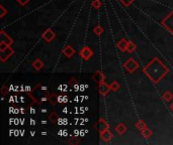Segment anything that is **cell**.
<instances>
[{
	"label": "cell",
	"instance_id": "6da1fadb",
	"mask_svg": "<svg viewBox=\"0 0 173 145\" xmlns=\"http://www.w3.org/2000/svg\"><path fill=\"white\" fill-rule=\"evenodd\" d=\"M143 72L149 77L152 82L157 84L168 74L169 70L158 58H154L143 68Z\"/></svg>",
	"mask_w": 173,
	"mask_h": 145
},
{
	"label": "cell",
	"instance_id": "7a4b0ae2",
	"mask_svg": "<svg viewBox=\"0 0 173 145\" xmlns=\"http://www.w3.org/2000/svg\"><path fill=\"white\" fill-rule=\"evenodd\" d=\"M162 25H164V27L173 34V10L167 15V17H165L162 21Z\"/></svg>",
	"mask_w": 173,
	"mask_h": 145
},
{
	"label": "cell",
	"instance_id": "3957f363",
	"mask_svg": "<svg viewBox=\"0 0 173 145\" xmlns=\"http://www.w3.org/2000/svg\"><path fill=\"white\" fill-rule=\"evenodd\" d=\"M124 68H126L129 72H134L137 68H139V64L134 59L131 58V59H129L127 62L124 64Z\"/></svg>",
	"mask_w": 173,
	"mask_h": 145
},
{
	"label": "cell",
	"instance_id": "277c9868",
	"mask_svg": "<svg viewBox=\"0 0 173 145\" xmlns=\"http://www.w3.org/2000/svg\"><path fill=\"white\" fill-rule=\"evenodd\" d=\"M94 128H95L96 130H97L99 133H101V132H103V131L107 130V129L110 128V125H108V123L106 122L105 120L99 119L98 122L94 125Z\"/></svg>",
	"mask_w": 173,
	"mask_h": 145
},
{
	"label": "cell",
	"instance_id": "5b68a950",
	"mask_svg": "<svg viewBox=\"0 0 173 145\" xmlns=\"http://www.w3.org/2000/svg\"><path fill=\"white\" fill-rule=\"evenodd\" d=\"M13 55V50L10 46L5 48L4 51H1V54H0V58H1V62H5V60L10 58L11 55Z\"/></svg>",
	"mask_w": 173,
	"mask_h": 145
},
{
	"label": "cell",
	"instance_id": "8992f818",
	"mask_svg": "<svg viewBox=\"0 0 173 145\" xmlns=\"http://www.w3.org/2000/svg\"><path fill=\"white\" fill-rule=\"evenodd\" d=\"M80 55H81V58H83L84 59H89L92 55H93V51H91V48L89 47H83L81 51H80Z\"/></svg>",
	"mask_w": 173,
	"mask_h": 145
},
{
	"label": "cell",
	"instance_id": "52a82bcc",
	"mask_svg": "<svg viewBox=\"0 0 173 145\" xmlns=\"http://www.w3.org/2000/svg\"><path fill=\"white\" fill-rule=\"evenodd\" d=\"M55 36H56V34H55V32L52 30V29H47L45 32H44L43 33V35H42V37L46 40V42H51L52 40H53L54 38H55Z\"/></svg>",
	"mask_w": 173,
	"mask_h": 145
},
{
	"label": "cell",
	"instance_id": "ba28073f",
	"mask_svg": "<svg viewBox=\"0 0 173 145\" xmlns=\"http://www.w3.org/2000/svg\"><path fill=\"white\" fill-rule=\"evenodd\" d=\"M98 91H99V93L100 94H101L102 96H105V95H107L108 93H110V91H111L110 90V87L108 86L107 84H105V83H101V84H99L98 85Z\"/></svg>",
	"mask_w": 173,
	"mask_h": 145
},
{
	"label": "cell",
	"instance_id": "9c48e42d",
	"mask_svg": "<svg viewBox=\"0 0 173 145\" xmlns=\"http://www.w3.org/2000/svg\"><path fill=\"white\" fill-rule=\"evenodd\" d=\"M100 138H101L104 142H110V141L114 138V135H112V133L107 129V130L100 133Z\"/></svg>",
	"mask_w": 173,
	"mask_h": 145
},
{
	"label": "cell",
	"instance_id": "30bf717a",
	"mask_svg": "<svg viewBox=\"0 0 173 145\" xmlns=\"http://www.w3.org/2000/svg\"><path fill=\"white\" fill-rule=\"evenodd\" d=\"M92 79H93L94 82H96L97 84H101L104 82V79H105V77H104V75L102 74L101 72H94V75L92 76Z\"/></svg>",
	"mask_w": 173,
	"mask_h": 145
},
{
	"label": "cell",
	"instance_id": "8fae6325",
	"mask_svg": "<svg viewBox=\"0 0 173 145\" xmlns=\"http://www.w3.org/2000/svg\"><path fill=\"white\" fill-rule=\"evenodd\" d=\"M74 54H75V50L71 46H67L63 48V55H65L66 58H71Z\"/></svg>",
	"mask_w": 173,
	"mask_h": 145
},
{
	"label": "cell",
	"instance_id": "7c38bea8",
	"mask_svg": "<svg viewBox=\"0 0 173 145\" xmlns=\"http://www.w3.org/2000/svg\"><path fill=\"white\" fill-rule=\"evenodd\" d=\"M0 40H1V42H3L7 43L8 46H10V44L13 42L12 39H11L9 36L5 33L4 31H1V33H0Z\"/></svg>",
	"mask_w": 173,
	"mask_h": 145
},
{
	"label": "cell",
	"instance_id": "4fadbf2b",
	"mask_svg": "<svg viewBox=\"0 0 173 145\" xmlns=\"http://www.w3.org/2000/svg\"><path fill=\"white\" fill-rule=\"evenodd\" d=\"M127 46H128V40L122 38L118 42V47L120 51H127Z\"/></svg>",
	"mask_w": 173,
	"mask_h": 145
},
{
	"label": "cell",
	"instance_id": "5bb4252c",
	"mask_svg": "<svg viewBox=\"0 0 173 145\" xmlns=\"http://www.w3.org/2000/svg\"><path fill=\"white\" fill-rule=\"evenodd\" d=\"M135 126H136V128L138 129V130H140L141 132H142L143 130H145L146 128H148L147 125H146V123H145L143 120H139L138 122L136 123Z\"/></svg>",
	"mask_w": 173,
	"mask_h": 145
},
{
	"label": "cell",
	"instance_id": "9a60e30c",
	"mask_svg": "<svg viewBox=\"0 0 173 145\" xmlns=\"http://www.w3.org/2000/svg\"><path fill=\"white\" fill-rule=\"evenodd\" d=\"M115 130L119 134H124V133H126V131H127V127L124 126V124L119 123L118 126L115 127Z\"/></svg>",
	"mask_w": 173,
	"mask_h": 145
},
{
	"label": "cell",
	"instance_id": "2e32d148",
	"mask_svg": "<svg viewBox=\"0 0 173 145\" xmlns=\"http://www.w3.org/2000/svg\"><path fill=\"white\" fill-rule=\"evenodd\" d=\"M33 66H34V68H35V70L37 71H40L41 70V68L44 67V64H43V62L40 59H37L35 60V62L33 63Z\"/></svg>",
	"mask_w": 173,
	"mask_h": 145
},
{
	"label": "cell",
	"instance_id": "e0dca14e",
	"mask_svg": "<svg viewBox=\"0 0 173 145\" xmlns=\"http://www.w3.org/2000/svg\"><path fill=\"white\" fill-rule=\"evenodd\" d=\"M136 50V44L133 42H128V46H127V51L128 52H133Z\"/></svg>",
	"mask_w": 173,
	"mask_h": 145
},
{
	"label": "cell",
	"instance_id": "ac0fdd59",
	"mask_svg": "<svg viewBox=\"0 0 173 145\" xmlns=\"http://www.w3.org/2000/svg\"><path fill=\"white\" fill-rule=\"evenodd\" d=\"M163 98H164L165 101H166V102H169L170 100H172L173 95H172L169 91H166V92H165L164 94H163Z\"/></svg>",
	"mask_w": 173,
	"mask_h": 145
},
{
	"label": "cell",
	"instance_id": "d6986e66",
	"mask_svg": "<svg viewBox=\"0 0 173 145\" xmlns=\"http://www.w3.org/2000/svg\"><path fill=\"white\" fill-rule=\"evenodd\" d=\"M110 87L111 91H118L119 89V84L116 82V81H114V82L110 85Z\"/></svg>",
	"mask_w": 173,
	"mask_h": 145
},
{
	"label": "cell",
	"instance_id": "ffe728a7",
	"mask_svg": "<svg viewBox=\"0 0 173 145\" xmlns=\"http://www.w3.org/2000/svg\"><path fill=\"white\" fill-rule=\"evenodd\" d=\"M142 135H143V137H145V138H146V139H148L149 137H150V136L152 135V131L150 130V129L146 128V129H145V130L142 131Z\"/></svg>",
	"mask_w": 173,
	"mask_h": 145
},
{
	"label": "cell",
	"instance_id": "44dd1931",
	"mask_svg": "<svg viewBox=\"0 0 173 145\" xmlns=\"http://www.w3.org/2000/svg\"><path fill=\"white\" fill-rule=\"evenodd\" d=\"M58 119H59V116L56 114V113H52V114L49 116V120L51 121V122H53V123L57 122Z\"/></svg>",
	"mask_w": 173,
	"mask_h": 145
},
{
	"label": "cell",
	"instance_id": "7402d4cb",
	"mask_svg": "<svg viewBox=\"0 0 173 145\" xmlns=\"http://www.w3.org/2000/svg\"><path fill=\"white\" fill-rule=\"evenodd\" d=\"M49 101L51 102V104L55 105L56 103L58 102V96H57V95H51V96L49 97Z\"/></svg>",
	"mask_w": 173,
	"mask_h": 145
},
{
	"label": "cell",
	"instance_id": "603a6c76",
	"mask_svg": "<svg viewBox=\"0 0 173 145\" xmlns=\"http://www.w3.org/2000/svg\"><path fill=\"white\" fill-rule=\"evenodd\" d=\"M103 32V29H102V27L101 26H99V25H97V26H95L94 27V33L96 34V35H100Z\"/></svg>",
	"mask_w": 173,
	"mask_h": 145
},
{
	"label": "cell",
	"instance_id": "cb8c5ba5",
	"mask_svg": "<svg viewBox=\"0 0 173 145\" xmlns=\"http://www.w3.org/2000/svg\"><path fill=\"white\" fill-rule=\"evenodd\" d=\"M92 6H93L94 8H99L100 6H101V2H100V0H94L93 2H92Z\"/></svg>",
	"mask_w": 173,
	"mask_h": 145
},
{
	"label": "cell",
	"instance_id": "d4e9b609",
	"mask_svg": "<svg viewBox=\"0 0 173 145\" xmlns=\"http://www.w3.org/2000/svg\"><path fill=\"white\" fill-rule=\"evenodd\" d=\"M119 1L122 2V3L124 4V6H130L131 4H132L133 2L135 1V0H119Z\"/></svg>",
	"mask_w": 173,
	"mask_h": 145
},
{
	"label": "cell",
	"instance_id": "484cf974",
	"mask_svg": "<svg viewBox=\"0 0 173 145\" xmlns=\"http://www.w3.org/2000/svg\"><path fill=\"white\" fill-rule=\"evenodd\" d=\"M9 46L7 43H5V42H0V51H4L5 48H7Z\"/></svg>",
	"mask_w": 173,
	"mask_h": 145
},
{
	"label": "cell",
	"instance_id": "4316f807",
	"mask_svg": "<svg viewBox=\"0 0 173 145\" xmlns=\"http://www.w3.org/2000/svg\"><path fill=\"white\" fill-rule=\"evenodd\" d=\"M19 4H21V5H26V4L30 1V0H17Z\"/></svg>",
	"mask_w": 173,
	"mask_h": 145
},
{
	"label": "cell",
	"instance_id": "83f0119b",
	"mask_svg": "<svg viewBox=\"0 0 173 145\" xmlns=\"http://www.w3.org/2000/svg\"><path fill=\"white\" fill-rule=\"evenodd\" d=\"M1 10H2V13H1V15H0V17H3V16H4V14L6 13V10L4 9V8H3V6H1Z\"/></svg>",
	"mask_w": 173,
	"mask_h": 145
},
{
	"label": "cell",
	"instance_id": "f1b7e54d",
	"mask_svg": "<svg viewBox=\"0 0 173 145\" xmlns=\"http://www.w3.org/2000/svg\"><path fill=\"white\" fill-rule=\"evenodd\" d=\"M75 84H76V80L75 79H71L70 80V85H71V86H74Z\"/></svg>",
	"mask_w": 173,
	"mask_h": 145
},
{
	"label": "cell",
	"instance_id": "f546056e",
	"mask_svg": "<svg viewBox=\"0 0 173 145\" xmlns=\"http://www.w3.org/2000/svg\"><path fill=\"white\" fill-rule=\"evenodd\" d=\"M7 93H8V91H6V88L3 87V88H2V94L5 95V94H7Z\"/></svg>",
	"mask_w": 173,
	"mask_h": 145
},
{
	"label": "cell",
	"instance_id": "4dcf8cb0",
	"mask_svg": "<svg viewBox=\"0 0 173 145\" xmlns=\"http://www.w3.org/2000/svg\"><path fill=\"white\" fill-rule=\"evenodd\" d=\"M69 143H73V144H76V143H78V141L77 140H75V139H72L69 141Z\"/></svg>",
	"mask_w": 173,
	"mask_h": 145
},
{
	"label": "cell",
	"instance_id": "1f68e13d",
	"mask_svg": "<svg viewBox=\"0 0 173 145\" xmlns=\"http://www.w3.org/2000/svg\"><path fill=\"white\" fill-rule=\"evenodd\" d=\"M170 109H171V110L173 111V104H172V105H171V106H170Z\"/></svg>",
	"mask_w": 173,
	"mask_h": 145
}]
</instances>
